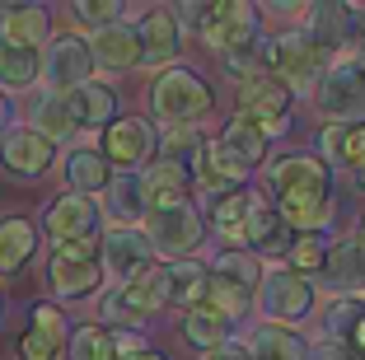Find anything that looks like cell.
<instances>
[{"mask_svg": "<svg viewBox=\"0 0 365 360\" xmlns=\"http://www.w3.org/2000/svg\"><path fill=\"white\" fill-rule=\"evenodd\" d=\"M272 211L290 234H323L333 220V173L319 155H272L262 164Z\"/></svg>", "mask_w": 365, "mask_h": 360, "instance_id": "obj_1", "label": "cell"}, {"mask_svg": "<svg viewBox=\"0 0 365 360\" xmlns=\"http://www.w3.org/2000/svg\"><path fill=\"white\" fill-rule=\"evenodd\" d=\"M150 108L155 117L164 122V131H197L211 117L215 108V94L206 89V80L197 71H187V66H169L164 75H155V85H150Z\"/></svg>", "mask_w": 365, "mask_h": 360, "instance_id": "obj_2", "label": "cell"}, {"mask_svg": "<svg viewBox=\"0 0 365 360\" xmlns=\"http://www.w3.org/2000/svg\"><path fill=\"white\" fill-rule=\"evenodd\" d=\"M262 66H267L272 80L286 85V94H314L319 75L328 71V52L314 43L309 33L286 29L272 43H262Z\"/></svg>", "mask_w": 365, "mask_h": 360, "instance_id": "obj_3", "label": "cell"}, {"mask_svg": "<svg viewBox=\"0 0 365 360\" xmlns=\"http://www.w3.org/2000/svg\"><path fill=\"white\" fill-rule=\"evenodd\" d=\"M258 286H262L258 257L230 248V253H220L206 267V304L202 309H211V314H220V318H244V309L253 304Z\"/></svg>", "mask_w": 365, "mask_h": 360, "instance_id": "obj_4", "label": "cell"}, {"mask_svg": "<svg viewBox=\"0 0 365 360\" xmlns=\"http://www.w3.org/2000/svg\"><path fill=\"white\" fill-rule=\"evenodd\" d=\"M314 103L328 122H361L365 113V66L361 56L342 52L337 61H328V71L314 85Z\"/></svg>", "mask_w": 365, "mask_h": 360, "instance_id": "obj_5", "label": "cell"}, {"mask_svg": "<svg viewBox=\"0 0 365 360\" xmlns=\"http://www.w3.org/2000/svg\"><path fill=\"white\" fill-rule=\"evenodd\" d=\"M47 281H52L56 299H85L103 286V267H98V244L80 239V244H56L52 262H47Z\"/></svg>", "mask_w": 365, "mask_h": 360, "instance_id": "obj_6", "label": "cell"}, {"mask_svg": "<svg viewBox=\"0 0 365 360\" xmlns=\"http://www.w3.org/2000/svg\"><path fill=\"white\" fill-rule=\"evenodd\" d=\"M197 38H202L211 52L230 56L244 52V47L258 43V10L248 0H220V5H206L202 24H197Z\"/></svg>", "mask_w": 365, "mask_h": 360, "instance_id": "obj_7", "label": "cell"}, {"mask_svg": "<svg viewBox=\"0 0 365 360\" xmlns=\"http://www.w3.org/2000/svg\"><path fill=\"white\" fill-rule=\"evenodd\" d=\"M145 239H150L155 253H169V257H187L197 244H202V211L192 202H173V206H160V211H145Z\"/></svg>", "mask_w": 365, "mask_h": 360, "instance_id": "obj_8", "label": "cell"}, {"mask_svg": "<svg viewBox=\"0 0 365 360\" xmlns=\"http://www.w3.org/2000/svg\"><path fill=\"white\" fill-rule=\"evenodd\" d=\"M43 80L52 94H71V89L94 80V56H89L80 33H52V43L43 47Z\"/></svg>", "mask_w": 365, "mask_h": 360, "instance_id": "obj_9", "label": "cell"}, {"mask_svg": "<svg viewBox=\"0 0 365 360\" xmlns=\"http://www.w3.org/2000/svg\"><path fill=\"white\" fill-rule=\"evenodd\" d=\"M290 94L281 80H272V75H258V80H248V85H239V122H248L253 131H262V140L281 136L290 122Z\"/></svg>", "mask_w": 365, "mask_h": 360, "instance_id": "obj_10", "label": "cell"}, {"mask_svg": "<svg viewBox=\"0 0 365 360\" xmlns=\"http://www.w3.org/2000/svg\"><path fill=\"white\" fill-rule=\"evenodd\" d=\"M98 155L108 159V169H122V173L145 169L150 155H155V127L145 122V117H118V122L103 127Z\"/></svg>", "mask_w": 365, "mask_h": 360, "instance_id": "obj_11", "label": "cell"}, {"mask_svg": "<svg viewBox=\"0 0 365 360\" xmlns=\"http://www.w3.org/2000/svg\"><path fill=\"white\" fill-rule=\"evenodd\" d=\"M164 304V267L150 262L145 272H136L131 281H122L118 290H108L103 299V318L108 323H140Z\"/></svg>", "mask_w": 365, "mask_h": 360, "instance_id": "obj_12", "label": "cell"}, {"mask_svg": "<svg viewBox=\"0 0 365 360\" xmlns=\"http://www.w3.org/2000/svg\"><path fill=\"white\" fill-rule=\"evenodd\" d=\"M258 309L267 314V323H281V328H290V323H300V318L314 314V286L304 281V276L295 272H267L258 286Z\"/></svg>", "mask_w": 365, "mask_h": 360, "instance_id": "obj_13", "label": "cell"}, {"mask_svg": "<svg viewBox=\"0 0 365 360\" xmlns=\"http://www.w3.org/2000/svg\"><path fill=\"white\" fill-rule=\"evenodd\" d=\"M98 220H103L98 202H94V197H80V192H61V197L43 211V230L52 234V244H80V239H94Z\"/></svg>", "mask_w": 365, "mask_h": 360, "instance_id": "obj_14", "label": "cell"}, {"mask_svg": "<svg viewBox=\"0 0 365 360\" xmlns=\"http://www.w3.org/2000/svg\"><path fill=\"white\" fill-rule=\"evenodd\" d=\"M56 159V145L52 140H43L38 131L29 127H10L5 136H0V169L10 173V178H43L47 169H52Z\"/></svg>", "mask_w": 365, "mask_h": 360, "instance_id": "obj_15", "label": "cell"}, {"mask_svg": "<svg viewBox=\"0 0 365 360\" xmlns=\"http://www.w3.org/2000/svg\"><path fill=\"white\" fill-rule=\"evenodd\" d=\"M150 262H155L150 239H145L140 230H131V225L108 230V234H103V244H98V267H103V272H113L118 281H131V276L145 272Z\"/></svg>", "mask_w": 365, "mask_h": 360, "instance_id": "obj_16", "label": "cell"}, {"mask_svg": "<svg viewBox=\"0 0 365 360\" xmlns=\"http://www.w3.org/2000/svg\"><path fill=\"white\" fill-rule=\"evenodd\" d=\"M309 38L328 52V47H346L356 33H365V10L356 5H342V0H319L309 5Z\"/></svg>", "mask_w": 365, "mask_h": 360, "instance_id": "obj_17", "label": "cell"}, {"mask_svg": "<svg viewBox=\"0 0 365 360\" xmlns=\"http://www.w3.org/2000/svg\"><path fill=\"white\" fill-rule=\"evenodd\" d=\"M66 337H71V328H66L61 309L56 304H33L29 328H24V337H19V356L24 360H56L66 351Z\"/></svg>", "mask_w": 365, "mask_h": 360, "instance_id": "obj_18", "label": "cell"}, {"mask_svg": "<svg viewBox=\"0 0 365 360\" xmlns=\"http://www.w3.org/2000/svg\"><path fill=\"white\" fill-rule=\"evenodd\" d=\"M131 29H136V38H140V66H164V71H169V61L182 47V29H178V19H173V10L140 14Z\"/></svg>", "mask_w": 365, "mask_h": 360, "instance_id": "obj_19", "label": "cell"}, {"mask_svg": "<svg viewBox=\"0 0 365 360\" xmlns=\"http://www.w3.org/2000/svg\"><path fill=\"white\" fill-rule=\"evenodd\" d=\"M136 182H140V197H145V211H160V206L187 202L182 192H187L192 173H187V164H178V159H150V164L136 173Z\"/></svg>", "mask_w": 365, "mask_h": 360, "instance_id": "obj_20", "label": "cell"}, {"mask_svg": "<svg viewBox=\"0 0 365 360\" xmlns=\"http://www.w3.org/2000/svg\"><path fill=\"white\" fill-rule=\"evenodd\" d=\"M0 43L19 47V52H38L52 43V14L43 5H10L0 14Z\"/></svg>", "mask_w": 365, "mask_h": 360, "instance_id": "obj_21", "label": "cell"}, {"mask_svg": "<svg viewBox=\"0 0 365 360\" xmlns=\"http://www.w3.org/2000/svg\"><path fill=\"white\" fill-rule=\"evenodd\" d=\"M319 276H323V286L337 290V295L365 290V244L361 239H337V244L328 248V257H323Z\"/></svg>", "mask_w": 365, "mask_h": 360, "instance_id": "obj_22", "label": "cell"}, {"mask_svg": "<svg viewBox=\"0 0 365 360\" xmlns=\"http://www.w3.org/2000/svg\"><path fill=\"white\" fill-rule=\"evenodd\" d=\"M197 182H202L206 192H211V197H225V192H239L244 187V164H239L235 155H230L225 145H220V140H202V145H197Z\"/></svg>", "mask_w": 365, "mask_h": 360, "instance_id": "obj_23", "label": "cell"}, {"mask_svg": "<svg viewBox=\"0 0 365 360\" xmlns=\"http://www.w3.org/2000/svg\"><path fill=\"white\" fill-rule=\"evenodd\" d=\"M94 66H108V71H136L140 66V38L131 24H108V29L89 33L85 38Z\"/></svg>", "mask_w": 365, "mask_h": 360, "instance_id": "obj_24", "label": "cell"}, {"mask_svg": "<svg viewBox=\"0 0 365 360\" xmlns=\"http://www.w3.org/2000/svg\"><path fill=\"white\" fill-rule=\"evenodd\" d=\"M244 244L253 248V253H262V257H281V253H290L295 234L281 225V215L272 211L262 197H253V206H248V220H244Z\"/></svg>", "mask_w": 365, "mask_h": 360, "instance_id": "obj_25", "label": "cell"}, {"mask_svg": "<svg viewBox=\"0 0 365 360\" xmlns=\"http://www.w3.org/2000/svg\"><path fill=\"white\" fill-rule=\"evenodd\" d=\"M29 131H38V136L52 140V145L66 140V136H76L80 117H76V108H71V94H52V89H47L29 113Z\"/></svg>", "mask_w": 365, "mask_h": 360, "instance_id": "obj_26", "label": "cell"}, {"mask_svg": "<svg viewBox=\"0 0 365 360\" xmlns=\"http://www.w3.org/2000/svg\"><path fill=\"white\" fill-rule=\"evenodd\" d=\"M319 150L342 169H365V117L361 122H328L319 131Z\"/></svg>", "mask_w": 365, "mask_h": 360, "instance_id": "obj_27", "label": "cell"}, {"mask_svg": "<svg viewBox=\"0 0 365 360\" xmlns=\"http://www.w3.org/2000/svg\"><path fill=\"white\" fill-rule=\"evenodd\" d=\"M248 360H309V341L295 328H281V323H262L248 337Z\"/></svg>", "mask_w": 365, "mask_h": 360, "instance_id": "obj_28", "label": "cell"}, {"mask_svg": "<svg viewBox=\"0 0 365 360\" xmlns=\"http://www.w3.org/2000/svg\"><path fill=\"white\" fill-rule=\"evenodd\" d=\"M61 173H66V187L80 192V197H98V192L113 182V169H108V159L98 155L94 145L71 150V155H66V164H61Z\"/></svg>", "mask_w": 365, "mask_h": 360, "instance_id": "obj_29", "label": "cell"}, {"mask_svg": "<svg viewBox=\"0 0 365 360\" xmlns=\"http://www.w3.org/2000/svg\"><path fill=\"white\" fill-rule=\"evenodd\" d=\"M33 253H38V225L29 215H5L0 220V276L24 272Z\"/></svg>", "mask_w": 365, "mask_h": 360, "instance_id": "obj_30", "label": "cell"}, {"mask_svg": "<svg viewBox=\"0 0 365 360\" xmlns=\"http://www.w3.org/2000/svg\"><path fill=\"white\" fill-rule=\"evenodd\" d=\"M164 304L202 309L206 304V267L202 262H169L164 267Z\"/></svg>", "mask_w": 365, "mask_h": 360, "instance_id": "obj_31", "label": "cell"}, {"mask_svg": "<svg viewBox=\"0 0 365 360\" xmlns=\"http://www.w3.org/2000/svg\"><path fill=\"white\" fill-rule=\"evenodd\" d=\"M258 192L253 187H239V192H225V197H211L206 202V215L220 234H225L230 244H244V220H248V206H253Z\"/></svg>", "mask_w": 365, "mask_h": 360, "instance_id": "obj_32", "label": "cell"}, {"mask_svg": "<svg viewBox=\"0 0 365 360\" xmlns=\"http://www.w3.org/2000/svg\"><path fill=\"white\" fill-rule=\"evenodd\" d=\"M71 108H76L80 127H108V122H118V94L108 85H98V80L71 89Z\"/></svg>", "mask_w": 365, "mask_h": 360, "instance_id": "obj_33", "label": "cell"}, {"mask_svg": "<svg viewBox=\"0 0 365 360\" xmlns=\"http://www.w3.org/2000/svg\"><path fill=\"white\" fill-rule=\"evenodd\" d=\"M103 197H108V211L118 215L122 225H131V230H136V225L145 220V197H140L136 173H118V178L103 187Z\"/></svg>", "mask_w": 365, "mask_h": 360, "instance_id": "obj_34", "label": "cell"}, {"mask_svg": "<svg viewBox=\"0 0 365 360\" xmlns=\"http://www.w3.org/2000/svg\"><path fill=\"white\" fill-rule=\"evenodd\" d=\"M66 351H71V360H122L118 341H113V328H103V323L76 328L71 337H66Z\"/></svg>", "mask_w": 365, "mask_h": 360, "instance_id": "obj_35", "label": "cell"}, {"mask_svg": "<svg viewBox=\"0 0 365 360\" xmlns=\"http://www.w3.org/2000/svg\"><path fill=\"white\" fill-rule=\"evenodd\" d=\"M220 145H225L230 155L244 164V169H253V164H267V140H262V131H253L248 122H239V117H230V122H225V136H220Z\"/></svg>", "mask_w": 365, "mask_h": 360, "instance_id": "obj_36", "label": "cell"}, {"mask_svg": "<svg viewBox=\"0 0 365 360\" xmlns=\"http://www.w3.org/2000/svg\"><path fill=\"white\" fill-rule=\"evenodd\" d=\"M361 314H365V299H361V295L333 299V304H328V314H323V337L333 341V346L346 351V341H351V332H356V323H361Z\"/></svg>", "mask_w": 365, "mask_h": 360, "instance_id": "obj_37", "label": "cell"}, {"mask_svg": "<svg viewBox=\"0 0 365 360\" xmlns=\"http://www.w3.org/2000/svg\"><path fill=\"white\" fill-rule=\"evenodd\" d=\"M33 80H43L38 52H19V47L0 43V89H29Z\"/></svg>", "mask_w": 365, "mask_h": 360, "instance_id": "obj_38", "label": "cell"}, {"mask_svg": "<svg viewBox=\"0 0 365 360\" xmlns=\"http://www.w3.org/2000/svg\"><path fill=\"white\" fill-rule=\"evenodd\" d=\"M182 337L192 341L197 351H215V346H225V337H230V318L211 314V309H192L182 318Z\"/></svg>", "mask_w": 365, "mask_h": 360, "instance_id": "obj_39", "label": "cell"}, {"mask_svg": "<svg viewBox=\"0 0 365 360\" xmlns=\"http://www.w3.org/2000/svg\"><path fill=\"white\" fill-rule=\"evenodd\" d=\"M323 257H328V244H323V234H300L295 244H290V253H286V272H295V276H304L309 281V272H319L323 267Z\"/></svg>", "mask_w": 365, "mask_h": 360, "instance_id": "obj_40", "label": "cell"}, {"mask_svg": "<svg viewBox=\"0 0 365 360\" xmlns=\"http://www.w3.org/2000/svg\"><path fill=\"white\" fill-rule=\"evenodd\" d=\"M225 71L235 85H248V80H258V75H267V66H262V43L244 47V52H230L225 56Z\"/></svg>", "mask_w": 365, "mask_h": 360, "instance_id": "obj_41", "label": "cell"}, {"mask_svg": "<svg viewBox=\"0 0 365 360\" xmlns=\"http://www.w3.org/2000/svg\"><path fill=\"white\" fill-rule=\"evenodd\" d=\"M76 19L89 29H108V24H122V5L118 0H76Z\"/></svg>", "mask_w": 365, "mask_h": 360, "instance_id": "obj_42", "label": "cell"}, {"mask_svg": "<svg viewBox=\"0 0 365 360\" xmlns=\"http://www.w3.org/2000/svg\"><path fill=\"white\" fill-rule=\"evenodd\" d=\"M197 145H202V136L187 131V127L164 131V159H178V164H182V155H197Z\"/></svg>", "mask_w": 365, "mask_h": 360, "instance_id": "obj_43", "label": "cell"}, {"mask_svg": "<svg viewBox=\"0 0 365 360\" xmlns=\"http://www.w3.org/2000/svg\"><path fill=\"white\" fill-rule=\"evenodd\" d=\"M202 360H248V351H244V346H235V341H225V346H215V351H206Z\"/></svg>", "mask_w": 365, "mask_h": 360, "instance_id": "obj_44", "label": "cell"}, {"mask_svg": "<svg viewBox=\"0 0 365 360\" xmlns=\"http://www.w3.org/2000/svg\"><path fill=\"white\" fill-rule=\"evenodd\" d=\"M309 360H356L351 351H342V346H333V341H323L319 351H309Z\"/></svg>", "mask_w": 365, "mask_h": 360, "instance_id": "obj_45", "label": "cell"}, {"mask_svg": "<svg viewBox=\"0 0 365 360\" xmlns=\"http://www.w3.org/2000/svg\"><path fill=\"white\" fill-rule=\"evenodd\" d=\"M346 351H351V356H365V314H361V323H356V332H351V341H346Z\"/></svg>", "mask_w": 365, "mask_h": 360, "instance_id": "obj_46", "label": "cell"}, {"mask_svg": "<svg viewBox=\"0 0 365 360\" xmlns=\"http://www.w3.org/2000/svg\"><path fill=\"white\" fill-rule=\"evenodd\" d=\"M10 113H14V108H10V98L0 94V136H5V131H10Z\"/></svg>", "mask_w": 365, "mask_h": 360, "instance_id": "obj_47", "label": "cell"}, {"mask_svg": "<svg viewBox=\"0 0 365 360\" xmlns=\"http://www.w3.org/2000/svg\"><path fill=\"white\" fill-rule=\"evenodd\" d=\"M131 360H169V356H160V351H150V346H145V351H136Z\"/></svg>", "mask_w": 365, "mask_h": 360, "instance_id": "obj_48", "label": "cell"}, {"mask_svg": "<svg viewBox=\"0 0 365 360\" xmlns=\"http://www.w3.org/2000/svg\"><path fill=\"white\" fill-rule=\"evenodd\" d=\"M356 182H361V187H365V169H356Z\"/></svg>", "mask_w": 365, "mask_h": 360, "instance_id": "obj_49", "label": "cell"}, {"mask_svg": "<svg viewBox=\"0 0 365 360\" xmlns=\"http://www.w3.org/2000/svg\"><path fill=\"white\" fill-rule=\"evenodd\" d=\"M361 66H365V33H361Z\"/></svg>", "mask_w": 365, "mask_h": 360, "instance_id": "obj_50", "label": "cell"}, {"mask_svg": "<svg viewBox=\"0 0 365 360\" xmlns=\"http://www.w3.org/2000/svg\"><path fill=\"white\" fill-rule=\"evenodd\" d=\"M0 314H5V299H0Z\"/></svg>", "mask_w": 365, "mask_h": 360, "instance_id": "obj_51", "label": "cell"}, {"mask_svg": "<svg viewBox=\"0 0 365 360\" xmlns=\"http://www.w3.org/2000/svg\"><path fill=\"white\" fill-rule=\"evenodd\" d=\"M361 244H365V239H361Z\"/></svg>", "mask_w": 365, "mask_h": 360, "instance_id": "obj_52", "label": "cell"}]
</instances>
